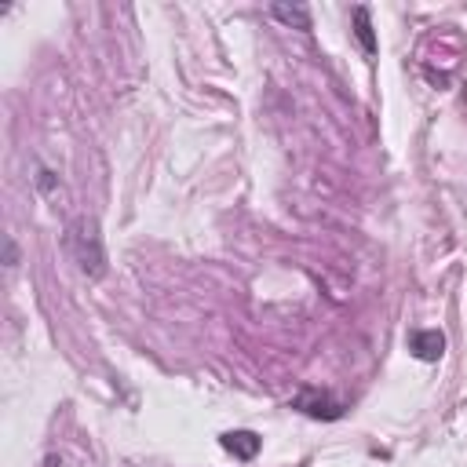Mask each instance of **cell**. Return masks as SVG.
<instances>
[{
    "instance_id": "cell-5",
    "label": "cell",
    "mask_w": 467,
    "mask_h": 467,
    "mask_svg": "<svg viewBox=\"0 0 467 467\" xmlns=\"http://www.w3.org/2000/svg\"><path fill=\"white\" fill-rule=\"evenodd\" d=\"M270 18H277L288 29H310V11L303 4H270Z\"/></svg>"
},
{
    "instance_id": "cell-4",
    "label": "cell",
    "mask_w": 467,
    "mask_h": 467,
    "mask_svg": "<svg viewBox=\"0 0 467 467\" xmlns=\"http://www.w3.org/2000/svg\"><path fill=\"white\" fill-rule=\"evenodd\" d=\"M259 434L255 431H226L223 438H219V445L234 456V460H252L255 452H259Z\"/></svg>"
},
{
    "instance_id": "cell-2",
    "label": "cell",
    "mask_w": 467,
    "mask_h": 467,
    "mask_svg": "<svg viewBox=\"0 0 467 467\" xmlns=\"http://www.w3.org/2000/svg\"><path fill=\"white\" fill-rule=\"evenodd\" d=\"M292 409H296V412H303V416H310V420H339L347 405H343L339 398L325 394V390L303 387V390L292 398Z\"/></svg>"
},
{
    "instance_id": "cell-7",
    "label": "cell",
    "mask_w": 467,
    "mask_h": 467,
    "mask_svg": "<svg viewBox=\"0 0 467 467\" xmlns=\"http://www.w3.org/2000/svg\"><path fill=\"white\" fill-rule=\"evenodd\" d=\"M4 266L7 270L18 266V244H15V237H4Z\"/></svg>"
},
{
    "instance_id": "cell-1",
    "label": "cell",
    "mask_w": 467,
    "mask_h": 467,
    "mask_svg": "<svg viewBox=\"0 0 467 467\" xmlns=\"http://www.w3.org/2000/svg\"><path fill=\"white\" fill-rule=\"evenodd\" d=\"M69 248H73V255H77V263H80V270L88 277H102L106 274V248H102L95 219H77L69 226Z\"/></svg>"
},
{
    "instance_id": "cell-3",
    "label": "cell",
    "mask_w": 467,
    "mask_h": 467,
    "mask_svg": "<svg viewBox=\"0 0 467 467\" xmlns=\"http://www.w3.org/2000/svg\"><path fill=\"white\" fill-rule=\"evenodd\" d=\"M409 350L420 358V361H438L445 354V336L438 328H416L409 336Z\"/></svg>"
},
{
    "instance_id": "cell-6",
    "label": "cell",
    "mask_w": 467,
    "mask_h": 467,
    "mask_svg": "<svg viewBox=\"0 0 467 467\" xmlns=\"http://www.w3.org/2000/svg\"><path fill=\"white\" fill-rule=\"evenodd\" d=\"M354 26H358V40L368 55H376V36H372V22H368V7H354Z\"/></svg>"
}]
</instances>
